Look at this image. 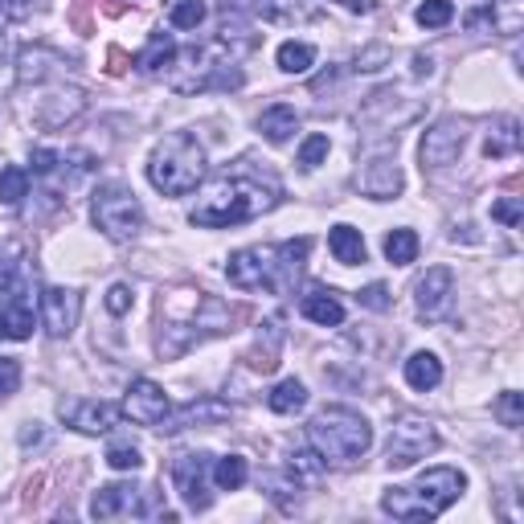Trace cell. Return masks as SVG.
Listing matches in <instances>:
<instances>
[{
  "mask_svg": "<svg viewBox=\"0 0 524 524\" xmlns=\"http://www.w3.org/2000/svg\"><path fill=\"white\" fill-rule=\"evenodd\" d=\"M91 516L95 520H119V516H160V520H177V512H168L160 504V496L152 488L140 484H107L95 492L91 500Z\"/></svg>",
  "mask_w": 524,
  "mask_h": 524,
  "instance_id": "52a82bcc",
  "label": "cell"
},
{
  "mask_svg": "<svg viewBox=\"0 0 524 524\" xmlns=\"http://www.w3.org/2000/svg\"><path fill=\"white\" fill-rule=\"evenodd\" d=\"M275 62H279L283 74H308L316 66V46L312 41H283Z\"/></svg>",
  "mask_w": 524,
  "mask_h": 524,
  "instance_id": "4316f807",
  "label": "cell"
},
{
  "mask_svg": "<svg viewBox=\"0 0 524 524\" xmlns=\"http://www.w3.org/2000/svg\"><path fill=\"white\" fill-rule=\"evenodd\" d=\"M357 189L373 201H393L402 193V168L393 156H373L361 172H357Z\"/></svg>",
  "mask_w": 524,
  "mask_h": 524,
  "instance_id": "2e32d148",
  "label": "cell"
},
{
  "mask_svg": "<svg viewBox=\"0 0 524 524\" xmlns=\"http://www.w3.org/2000/svg\"><path fill=\"white\" fill-rule=\"evenodd\" d=\"M279 193L283 189H279L271 168H258L254 160H238L217 181H209V189L201 193V201L189 213V222L201 230L242 226L258 213H271L279 205Z\"/></svg>",
  "mask_w": 524,
  "mask_h": 524,
  "instance_id": "6da1fadb",
  "label": "cell"
},
{
  "mask_svg": "<svg viewBox=\"0 0 524 524\" xmlns=\"http://www.w3.org/2000/svg\"><path fill=\"white\" fill-rule=\"evenodd\" d=\"M328 136H320V131H316V136H308V140H303L299 144V156H295V164L303 168V172H316L320 164H324V156H328Z\"/></svg>",
  "mask_w": 524,
  "mask_h": 524,
  "instance_id": "e575fe53",
  "label": "cell"
},
{
  "mask_svg": "<svg viewBox=\"0 0 524 524\" xmlns=\"http://www.w3.org/2000/svg\"><path fill=\"white\" fill-rule=\"evenodd\" d=\"M209 455L201 451H189V455H177L172 459V488L181 492V500L193 508V512H205L213 504L209 496Z\"/></svg>",
  "mask_w": 524,
  "mask_h": 524,
  "instance_id": "8fae6325",
  "label": "cell"
},
{
  "mask_svg": "<svg viewBox=\"0 0 524 524\" xmlns=\"http://www.w3.org/2000/svg\"><path fill=\"white\" fill-rule=\"evenodd\" d=\"M267 488H271V496L283 504V508H291V492L299 496V475L291 471V475H267Z\"/></svg>",
  "mask_w": 524,
  "mask_h": 524,
  "instance_id": "74e56055",
  "label": "cell"
},
{
  "mask_svg": "<svg viewBox=\"0 0 524 524\" xmlns=\"http://www.w3.org/2000/svg\"><path fill=\"white\" fill-rule=\"evenodd\" d=\"M496 418L504 422V426H520L524 422V393H516V389H508V393H500V402H496Z\"/></svg>",
  "mask_w": 524,
  "mask_h": 524,
  "instance_id": "8d00e7d4",
  "label": "cell"
},
{
  "mask_svg": "<svg viewBox=\"0 0 524 524\" xmlns=\"http://www.w3.org/2000/svg\"><path fill=\"white\" fill-rule=\"evenodd\" d=\"M0 54H5V46H0Z\"/></svg>",
  "mask_w": 524,
  "mask_h": 524,
  "instance_id": "c3c4849f",
  "label": "cell"
},
{
  "mask_svg": "<svg viewBox=\"0 0 524 524\" xmlns=\"http://www.w3.org/2000/svg\"><path fill=\"white\" fill-rule=\"evenodd\" d=\"M516 148H520V123H516L512 115L496 119L492 131H488V140H484V152H488L492 160H504V156H512Z\"/></svg>",
  "mask_w": 524,
  "mask_h": 524,
  "instance_id": "d4e9b609",
  "label": "cell"
},
{
  "mask_svg": "<svg viewBox=\"0 0 524 524\" xmlns=\"http://www.w3.org/2000/svg\"><path fill=\"white\" fill-rule=\"evenodd\" d=\"M107 467H115V471H140L144 455H140V447H131V443H111L107 447Z\"/></svg>",
  "mask_w": 524,
  "mask_h": 524,
  "instance_id": "d590c367",
  "label": "cell"
},
{
  "mask_svg": "<svg viewBox=\"0 0 524 524\" xmlns=\"http://www.w3.org/2000/svg\"><path fill=\"white\" fill-rule=\"evenodd\" d=\"M439 381H443V361L434 357V353H414V357L406 361V385H410V389L426 393V389H434Z\"/></svg>",
  "mask_w": 524,
  "mask_h": 524,
  "instance_id": "cb8c5ba5",
  "label": "cell"
},
{
  "mask_svg": "<svg viewBox=\"0 0 524 524\" xmlns=\"http://www.w3.org/2000/svg\"><path fill=\"white\" fill-rule=\"evenodd\" d=\"M451 17H455L451 0H422L418 13H414V21H418L422 29H443V25H451Z\"/></svg>",
  "mask_w": 524,
  "mask_h": 524,
  "instance_id": "836d02e7",
  "label": "cell"
},
{
  "mask_svg": "<svg viewBox=\"0 0 524 524\" xmlns=\"http://www.w3.org/2000/svg\"><path fill=\"white\" fill-rule=\"evenodd\" d=\"M336 5L353 9V13H369V9H373V0H336Z\"/></svg>",
  "mask_w": 524,
  "mask_h": 524,
  "instance_id": "7dc6e473",
  "label": "cell"
},
{
  "mask_svg": "<svg viewBox=\"0 0 524 524\" xmlns=\"http://www.w3.org/2000/svg\"><path fill=\"white\" fill-rule=\"evenodd\" d=\"M201 21H205L201 0H172V9H168V25L172 29H201Z\"/></svg>",
  "mask_w": 524,
  "mask_h": 524,
  "instance_id": "d6a6232c",
  "label": "cell"
},
{
  "mask_svg": "<svg viewBox=\"0 0 524 524\" xmlns=\"http://www.w3.org/2000/svg\"><path fill=\"white\" fill-rule=\"evenodd\" d=\"M308 443L324 463L348 467V463L365 459V451L373 447V426L365 422V414L348 410V406H324L308 422Z\"/></svg>",
  "mask_w": 524,
  "mask_h": 524,
  "instance_id": "277c9868",
  "label": "cell"
},
{
  "mask_svg": "<svg viewBox=\"0 0 524 524\" xmlns=\"http://www.w3.org/2000/svg\"><path fill=\"white\" fill-rule=\"evenodd\" d=\"M33 9H37V0H0V13L9 21H25Z\"/></svg>",
  "mask_w": 524,
  "mask_h": 524,
  "instance_id": "f6af8a7d",
  "label": "cell"
},
{
  "mask_svg": "<svg viewBox=\"0 0 524 524\" xmlns=\"http://www.w3.org/2000/svg\"><path fill=\"white\" fill-rule=\"evenodd\" d=\"M62 418H66L78 434H107V430L119 422V406H111V402H95V398L74 402V406L62 402Z\"/></svg>",
  "mask_w": 524,
  "mask_h": 524,
  "instance_id": "ac0fdd59",
  "label": "cell"
},
{
  "mask_svg": "<svg viewBox=\"0 0 524 524\" xmlns=\"http://www.w3.org/2000/svg\"><path fill=\"white\" fill-rule=\"evenodd\" d=\"M82 107H86V95L78 91V86H50V95L37 103V123L41 127H62V123H70V119H78L82 115Z\"/></svg>",
  "mask_w": 524,
  "mask_h": 524,
  "instance_id": "e0dca14e",
  "label": "cell"
},
{
  "mask_svg": "<svg viewBox=\"0 0 524 524\" xmlns=\"http://www.w3.org/2000/svg\"><path fill=\"white\" fill-rule=\"evenodd\" d=\"M172 58H177V41H172L168 33H156V37L148 41V50L136 58V66H140L144 74H164V70L172 66Z\"/></svg>",
  "mask_w": 524,
  "mask_h": 524,
  "instance_id": "f1b7e54d",
  "label": "cell"
},
{
  "mask_svg": "<svg viewBox=\"0 0 524 524\" xmlns=\"http://www.w3.org/2000/svg\"><path fill=\"white\" fill-rule=\"evenodd\" d=\"M357 299H361V308H369V312H389V291H385V283H369Z\"/></svg>",
  "mask_w": 524,
  "mask_h": 524,
  "instance_id": "b9f144b4",
  "label": "cell"
},
{
  "mask_svg": "<svg viewBox=\"0 0 524 524\" xmlns=\"http://www.w3.org/2000/svg\"><path fill=\"white\" fill-rule=\"evenodd\" d=\"M434 451H439V430H434V422H426L418 414H406V418L393 422V430H389L385 463L389 467H414L418 459H426Z\"/></svg>",
  "mask_w": 524,
  "mask_h": 524,
  "instance_id": "ba28073f",
  "label": "cell"
},
{
  "mask_svg": "<svg viewBox=\"0 0 524 524\" xmlns=\"http://www.w3.org/2000/svg\"><path fill=\"white\" fill-rule=\"evenodd\" d=\"M205 148L197 136H189V131H172V136H164L148 160V181L152 189H160L164 197H185L193 193L201 181H205Z\"/></svg>",
  "mask_w": 524,
  "mask_h": 524,
  "instance_id": "5b68a950",
  "label": "cell"
},
{
  "mask_svg": "<svg viewBox=\"0 0 524 524\" xmlns=\"http://www.w3.org/2000/svg\"><path fill=\"white\" fill-rule=\"evenodd\" d=\"M451 295H455V275L447 267H430L418 287H414V303H418V316L426 320H439L451 308Z\"/></svg>",
  "mask_w": 524,
  "mask_h": 524,
  "instance_id": "5bb4252c",
  "label": "cell"
},
{
  "mask_svg": "<svg viewBox=\"0 0 524 524\" xmlns=\"http://www.w3.org/2000/svg\"><path fill=\"white\" fill-rule=\"evenodd\" d=\"M258 131H262V140L267 144H287L295 131H299V115H295V107H287V103H275V107H267L258 115Z\"/></svg>",
  "mask_w": 524,
  "mask_h": 524,
  "instance_id": "44dd1931",
  "label": "cell"
},
{
  "mask_svg": "<svg viewBox=\"0 0 524 524\" xmlns=\"http://www.w3.org/2000/svg\"><path fill=\"white\" fill-rule=\"evenodd\" d=\"M267 406H271L275 414H299L303 406H308V385H303L299 377L279 381V385L267 393Z\"/></svg>",
  "mask_w": 524,
  "mask_h": 524,
  "instance_id": "484cf974",
  "label": "cell"
},
{
  "mask_svg": "<svg viewBox=\"0 0 524 524\" xmlns=\"http://www.w3.org/2000/svg\"><path fill=\"white\" fill-rule=\"evenodd\" d=\"M389 58H393L389 46H369V50L357 54V66H353V70H357V74H377L381 66H389Z\"/></svg>",
  "mask_w": 524,
  "mask_h": 524,
  "instance_id": "f35d334b",
  "label": "cell"
},
{
  "mask_svg": "<svg viewBox=\"0 0 524 524\" xmlns=\"http://www.w3.org/2000/svg\"><path fill=\"white\" fill-rule=\"evenodd\" d=\"M168 410H172L168 393H164L156 381L136 377V381L127 385V398H123V410H119V414H127L131 422H140V426H160Z\"/></svg>",
  "mask_w": 524,
  "mask_h": 524,
  "instance_id": "4fadbf2b",
  "label": "cell"
},
{
  "mask_svg": "<svg viewBox=\"0 0 524 524\" xmlns=\"http://www.w3.org/2000/svg\"><path fill=\"white\" fill-rule=\"evenodd\" d=\"M463 144H467V123L463 119H439L434 127H426V136H422V144H418V160H422V168H447V164H455L459 160V152H463Z\"/></svg>",
  "mask_w": 524,
  "mask_h": 524,
  "instance_id": "30bf717a",
  "label": "cell"
},
{
  "mask_svg": "<svg viewBox=\"0 0 524 524\" xmlns=\"http://www.w3.org/2000/svg\"><path fill=\"white\" fill-rule=\"evenodd\" d=\"M33 283L21 275L17 283L0 287V340H29L33 336Z\"/></svg>",
  "mask_w": 524,
  "mask_h": 524,
  "instance_id": "9c48e42d",
  "label": "cell"
},
{
  "mask_svg": "<svg viewBox=\"0 0 524 524\" xmlns=\"http://www.w3.org/2000/svg\"><path fill=\"white\" fill-rule=\"evenodd\" d=\"M475 17H484L492 25V33H500V37H516L524 29V0H492V5Z\"/></svg>",
  "mask_w": 524,
  "mask_h": 524,
  "instance_id": "7402d4cb",
  "label": "cell"
},
{
  "mask_svg": "<svg viewBox=\"0 0 524 524\" xmlns=\"http://www.w3.org/2000/svg\"><path fill=\"white\" fill-rule=\"evenodd\" d=\"M258 17L262 21H275V25H287V21H299V17H308V9L299 5V0H258Z\"/></svg>",
  "mask_w": 524,
  "mask_h": 524,
  "instance_id": "1f68e13d",
  "label": "cell"
},
{
  "mask_svg": "<svg viewBox=\"0 0 524 524\" xmlns=\"http://www.w3.org/2000/svg\"><path fill=\"white\" fill-rule=\"evenodd\" d=\"M131 299H136V295H131V287H127V283H115V287L107 291V312H111V316L131 312Z\"/></svg>",
  "mask_w": 524,
  "mask_h": 524,
  "instance_id": "7bdbcfd3",
  "label": "cell"
},
{
  "mask_svg": "<svg viewBox=\"0 0 524 524\" xmlns=\"http://www.w3.org/2000/svg\"><path fill=\"white\" fill-rule=\"evenodd\" d=\"M312 242L308 238H291L283 246H242L230 254V283L238 291H271L283 295L303 271V258H308Z\"/></svg>",
  "mask_w": 524,
  "mask_h": 524,
  "instance_id": "7a4b0ae2",
  "label": "cell"
},
{
  "mask_svg": "<svg viewBox=\"0 0 524 524\" xmlns=\"http://www.w3.org/2000/svg\"><path fill=\"white\" fill-rule=\"evenodd\" d=\"M234 410L222 402V398H193L185 402L181 410H168L160 430L164 434H177V430H189V426H217V422H226Z\"/></svg>",
  "mask_w": 524,
  "mask_h": 524,
  "instance_id": "9a60e30c",
  "label": "cell"
},
{
  "mask_svg": "<svg viewBox=\"0 0 524 524\" xmlns=\"http://www.w3.org/2000/svg\"><path fill=\"white\" fill-rule=\"evenodd\" d=\"M58 66H62V58L54 54V50H46V46H33V50H21V58H17V78H21V86H41V82H50L54 74H58Z\"/></svg>",
  "mask_w": 524,
  "mask_h": 524,
  "instance_id": "ffe728a7",
  "label": "cell"
},
{
  "mask_svg": "<svg viewBox=\"0 0 524 524\" xmlns=\"http://www.w3.org/2000/svg\"><path fill=\"white\" fill-rule=\"evenodd\" d=\"M91 217L99 234H107L111 242H131L144 230V205L123 185H99L91 201Z\"/></svg>",
  "mask_w": 524,
  "mask_h": 524,
  "instance_id": "8992f818",
  "label": "cell"
},
{
  "mask_svg": "<svg viewBox=\"0 0 524 524\" xmlns=\"http://www.w3.org/2000/svg\"><path fill=\"white\" fill-rule=\"evenodd\" d=\"M299 312L308 316L312 324H320V328H340V324H344V303H340V295L328 291V287H308V291H303Z\"/></svg>",
  "mask_w": 524,
  "mask_h": 524,
  "instance_id": "d6986e66",
  "label": "cell"
},
{
  "mask_svg": "<svg viewBox=\"0 0 524 524\" xmlns=\"http://www.w3.org/2000/svg\"><path fill=\"white\" fill-rule=\"evenodd\" d=\"M291 471H295V475H308V479H312V475H320V471H324V459H320L316 451H295V459H291Z\"/></svg>",
  "mask_w": 524,
  "mask_h": 524,
  "instance_id": "ee69618b",
  "label": "cell"
},
{
  "mask_svg": "<svg viewBox=\"0 0 524 524\" xmlns=\"http://www.w3.org/2000/svg\"><path fill=\"white\" fill-rule=\"evenodd\" d=\"M328 250H332L336 262H344V267H357V262H365V254H369L361 230H353V226H332L328 230Z\"/></svg>",
  "mask_w": 524,
  "mask_h": 524,
  "instance_id": "603a6c76",
  "label": "cell"
},
{
  "mask_svg": "<svg viewBox=\"0 0 524 524\" xmlns=\"http://www.w3.org/2000/svg\"><path fill=\"white\" fill-rule=\"evenodd\" d=\"M25 197H29V172H25V168H17V164L0 168V205L17 209Z\"/></svg>",
  "mask_w": 524,
  "mask_h": 524,
  "instance_id": "4dcf8cb0",
  "label": "cell"
},
{
  "mask_svg": "<svg viewBox=\"0 0 524 524\" xmlns=\"http://www.w3.org/2000/svg\"><path fill=\"white\" fill-rule=\"evenodd\" d=\"M17 385H21V365L13 357H0V398L17 393Z\"/></svg>",
  "mask_w": 524,
  "mask_h": 524,
  "instance_id": "60d3db41",
  "label": "cell"
},
{
  "mask_svg": "<svg viewBox=\"0 0 524 524\" xmlns=\"http://www.w3.org/2000/svg\"><path fill=\"white\" fill-rule=\"evenodd\" d=\"M209 479L222 492H238V488H246V479H250V467H246V459L242 455H226V459H217L213 467H209Z\"/></svg>",
  "mask_w": 524,
  "mask_h": 524,
  "instance_id": "83f0119b",
  "label": "cell"
},
{
  "mask_svg": "<svg viewBox=\"0 0 524 524\" xmlns=\"http://www.w3.org/2000/svg\"><path fill=\"white\" fill-rule=\"evenodd\" d=\"M414 74H418V78H430V74H434V62L422 58V54H414Z\"/></svg>",
  "mask_w": 524,
  "mask_h": 524,
  "instance_id": "bcb514c9",
  "label": "cell"
},
{
  "mask_svg": "<svg viewBox=\"0 0 524 524\" xmlns=\"http://www.w3.org/2000/svg\"><path fill=\"white\" fill-rule=\"evenodd\" d=\"M82 316V295L74 287H46L41 291V324L54 340H66L78 328Z\"/></svg>",
  "mask_w": 524,
  "mask_h": 524,
  "instance_id": "7c38bea8",
  "label": "cell"
},
{
  "mask_svg": "<svg viewBox=\"0 0 524 524\" xmlns=\"http://www.w3.org/2000/svg\"><path fill=\"white\" fill-rule=\"evenodd\" d=\"M492 217L516 230V226L524 222V205H520V197H504V201H496V205H492Z\"/></svg>",
  "mask_w": 524,
  "mask_h": 524,
  "instance_id": "ab89813d",
  "label": "cell"
},
{
  "mask_svg": "<svg viewBox=\"0 0 524 524\" xmlns=\"http://www.w3.org/2000/svg\"><path fill=\"white\" fill-rule=\"evenodd\" d=\"M467 492V475L455 467H430L422 471L410 488H385L381 512L398 520H434L443 516L459 496Z\"/></svg>",
  "mask_w": 524,
  "mask_h": 524,
  "instance_id": "3957f363",
  "label": "cell"
},
{
  "mask_svg": "<svg viewBox=\"0 0 524 524\" xmlns=\"http://www.w3.org/2000/svg\"><path fill=\"white\" fill-rule=\"evenodd\" d=\"M385 258L393 262V267H410V262L418 258V234L398 226V230H389L385 234Z\"/></svg>",
  "mask_w": 524,
  "mask_h": 524,
  "instance_id": "f546056e",
  "label": "cell"
}]
</instances>
